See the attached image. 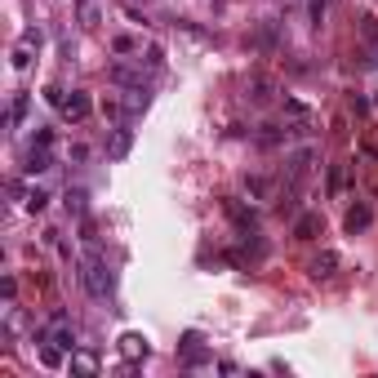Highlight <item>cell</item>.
<instances>
[{
	"label": "cell",
	"mask_w": 378,
	"mask_h": 378,
	"mask_svg": "<svg viewBox=\"0 0 378 378\" xmlns=\"http://www.w3.org/2000/svg\"><path fill=\"white\" fill-rule=\"evenodd\" d=\"M27 116V94H18V98H13V107H9V125H18Z\"/></svg>",
	"instance_id": "21"
},
{
	"label": "cell",
	"mask_w": 378,
	"mask_h": 378,
	"mask_svg": "<svg viewBox=\"0 0 378 378\" xmlns=\"http://www.w3.org/2000/svg\"><path fill=\"white\" fill-rule=\"evenodd\" d=\"M45 205H49V196H45L40 187H31V191H23V209H27V213H40Z\"/></svg>",
	"instance_id": "16"
},
{
	"label": "cell",
	"mask_w": 378,
	"mask_h": 378,
	"mask_svg": "<svg viewBox=\"0 0 378 378\" xmlns=\"http://www.w3.org/2000/svg\"><path fill=\"white\" fill-rule=\"evenodd\" d=\"M321 232H325V218H321L316 209H307V213L294 218V236H299V240H316Z\"/></svg>",
	"instance_id": "6"
},
{
	"label": "cell",
	"mask_w": 378,
	"mask_h": 378,
	"mask_svg": "<svg viewBox=\"0 0 378 378\" xmlns=\"http://www.w3.org/2000/svg\"><path fill=\"white\" fill-rule=\"evenodd\" d=\"M89 111H94V103H89V94H80V89H72L67 103H62V116H67V121H85Z\"/></svg>",
	"instance_id": "8"
},
{
	"label": "cell",
	"mask_w": 378,
	"mask_h": 378,
	"mask_svg": "<svg viewBox=\"0 0 378 378\" xmlns=\"http://www.w3.org/2000/svg\"><path fill=\"white\" fill-rule=\"evenodd\" d=\"M111 49H116V54H138L134 36H111Z\"/></svg>",
	"instance_id": "22"
},
{
	"label": "cell",
	"mask_w": 378,
	"mask_h": 378,
	"mask_svg": "<svg viewBox=\"0 0 378 378\" xmlns=\"http://www.w3.org/2000/svg\"><path fill=\"white\" fill-rule=\"evenodd\" d=\"M250 89H254V94H250L254 103H272V80H254Z\"/></svg>",
	"instance_id": "19"
},
{
	"label": "cell",
	"mask_w": 378,
	"mask_h": 378,
	"mask_svg": "<svg viewBox=\"0 0 378 378\" xmlns=\"http://www.w3.org/2000/svg\"><path fill=\"white\" fill-rule=\"evenodd\" d=\"M0 294H5V303H13V294H18V281H13V276H5V285H0Z\"/></svg>",
	"instance_id": "25"
},
{
	"label": "cell",
	"mask_w": 378,
	"mask_h": 378,
	"mask_svg": "<svg viewBox=\"0 0 378 378\" xmlns=\"http://www.w3.org/2000/svg\"><path fill=\"white\" fill-rule=\"evenodd\" d=\"M72 374H98V356H94V352H76V348H72Z\"/></svg>",
	"instance_id": "14"
},
{
	"label": "cell",
	"mask_w": 378,
	"mask_h": 378,
	"mask_svg": "<svg viewBox=\"0 0 378 378\" xmlns=\"http://www.w3.org/2000/svg\"><path fill=\"white\" fill-rule=\"evenodd\" d=\"M121 352H125V360H147V356H152V343H147L143 334H125Z\"/></svg>",
	"instance_id": "9"
},
{
	"label": "cell",
	"mask_w": 378,
	"mask_h": 378,
	"mask_svg": "<svg viewBox=\"0 0 378 378\" xmlns=\"http://www.w3.org/2000/svg\"><path fill=\"white\" fill-rule=\"evenodd\" d=\"M348 191V165H330V196Z\"/></svg>",
	"instance_id": "17"
},
{
	"label": "cell",
	"mask_w": 378,
	"mask_h": 378,
	"mask_svg": "<svg viewBox=\"0 0 378 378\" xmlns=\"http://www.w3.org/2000/svg\"><path fill=\"white\" fill-rule=\"evenodd\" d=\"M67 209H72V213H85V191H80V187L67 191Z\"/></svg>",
	"instance_id": "24"
},
{
	"label": "cell",
	"mask_w": 378,
	"mask_h": 378,
	"mask_svg": "<svg viewBox=\"0 0 378 378\" xmlns=\"http://www.w3.org/2000/svg\"><path fill=\"white\" fill-rule=\"evenodd\" d=\"M183 365L187 369H201V365H213V356L201 348V334H183Z\"/></svg>",
	"instance_id": "4"
},
{
	"label": "cell",
	"mask_w": 378,
	"mask_h": 378,
	"mask_svg": "<svg viewBox=\"0 0 378 378\" xmlns=\"http://www.w3.org/2000/svg\"><path fill=\"white\" fill-rule=\"evenodd\" d=\"M325 5H330V0H311V5H307V13H311V27H321V23H325Z\"/></svg>",
	"instance_id": "23"
},
{
	"label": "cell",
	"mask_w": 378,
	"mask_h": 378,
	"mask_svg": "<svg viewBox=\"0 0 378 378\" xmlns=\"http://www.w3.org/2000/svg\"><path fill=\"white\" fill-rule=\"evenodd\" d=\"M31 143H36V147H54V129H40V134L31 138Z\"/></svg>",
	"instance_id": "26"
},
{
	"label": "cell",
	"mask_w": 378,
	"mask_h": 378,
	"mask_svg": "<svg viewBox=\"0 0 378 378\" xmlns=\"http://www.w3.org/2000/svg\"><path fill=\"white\" fill-rule=\"evenodd\" d=\"M80 281H85V289L94 294V299H107V294L116 289V276H111L107 258L98 254V250H89V254H85V262H80Z\"/></svg>",
	"instance_id": "1"
},
{
	"label": "cell",
	"mask_w": 378,
	"mask_h": 378,
	"mask_svg": "<svg viewBox=\"0 0 378 378\" xmlns=\"http://www.w3.org/2000/svg\"><path fill=\"white\" fill-rule=\"evenodd\" d=\"M62 352H67V348H58V343H49V338H40V365H49V369H58V365H62Z\"/></svg>",
	"instance_id": "15"
},
{
	"label": "cell",
	"mask_w": 378,
	"mask_h": 378,
	"mask_svg": "<svg viewBox=\"0 0 378 378\" xmlns=\"http://www.w3.org/2000/svg\"><path fill=\"white\" fill-rule=\"evenodd\" d=\"M285 121H294V125H299V134H307V129H311V111L303 103H294V98H285Z\"/></svg>",
	"instance_id": "12"
},
{
	"label": "cell",
	"mask_w": 378,
	"mask_h": 378,
	"mask_svg": "<svg viewBox=\"0 0 378 378\" xmlns=\"http://www.w3.org/2000/svg\"><path fill=\"white\" fill-rule=\"evenodd\" d=\"M107 76L116 80L121 89H147V76H143V58H138V67H129V62H116V67H111Z\"/></svg>",
	"instance_id": "3"
},
{
	"label": "cell",
	"mask_w": 378,
	"mask_h": 378,
	"mask_svg": "<svg viewBox=\"0 0 378 378\" xmlns=\"http://www.w3.org/2000/svg\"><path fill=\"white\" fill-rule=\"evenodd\" d=\"M45 169H54V156H49V147H36V143H31V152H27V174H45Z\"/></svg>",
	"instance_id": "11"
},
{
	"label": "cell",
	"mask_w": 378,
	"mask_h": 378,
	"mask_svg": "<svg viewBox=\"0 0 378 378\" xmlns=\"http://www.w3.org/2000/svg\"><path fill=\"white\" fill-rule=\"evenodd\" d=\"M40 40H45V36H40V27H27L23 36L13 40V67H18V72H23V67H31V58L40 54Z\"/></svg>",
	"instance_id": "2"
},
{
	"label": "cell",
	"mask_w": 378,
	"mask_h": 378,
	"mask_svg": "<svg viewBox=\"0 0 378 378\" xmlns=\"http://www.w3.org/2000/svg\"><path fill=\"white\" fill-rule=\"evenodd\" d=\"M129 147H134V129H125V125H121L116 134H111V143H107V156H111V160H125V156H129Z\"/></svg>",
	"instance_id": "10"
},
{
	"label": "cell",
	"mask_w": 378,
	"mask_h": 378,
	"mask_svg": "<svg viewBox=\"0 0 378 378\" xmlns=\"http://www.w3.org/2000/svg\"><path fill=\"white\" fill-rule=\"evenodd\" d=\"M334 272H338V254H334V250H321L316 258L307 262V276H311V281H330Z\"/></svg>",
	"instance_id": "5"
},
{
	"label": "cell",
	"mask_w": 378,
	"mask_h": 378,
	"mask_svg": "<svg viewBox=\"0 0 378 378\" xmlns=\"http://www.w3.org/2000/svg\"><path fill=\"white\" fill-rule=\"evenodd\" d=\"M45 103L62 111V103H67V89H58V85H49V89H45Z\"/></svg>",
	"instance_id": "20"
},
{
	"label": "cell",
	"mask_w": 378,
	"mask_h": 378,
	"mask_svg": "<svg viewBox=\"0 0 378 378\" xmlns=\"http://www.w3.org/2000/svg\"><path fill=\"white\" fill-rule=\"evenodd\" d=\"M369 223H374V209L365 205V201H356L352 209H348V218H343V227L356 236V232H369Z\"/></svg>",
	"instance_id": "7"
},
{
	"label": "cell",
	"mask_w": 378,
	"mask_h": 378,
	"mask_svg": "<svg viewBox=\"0 0 378 378\" xmlns=\"http://www.w3.org/2000/svg\"><path fill=\"white\" fill-rule=\"evenodd\" d=\"M254 138H258V147H281V143L289 138V129H281V125H262Z\"/></svg>",
	"instance_id": "13"
},
{
	"label": "cell",
	"mask_w": 378,
	"mask_h": 378,
	"mask_svg": "<svg viewBox=\"0 0 378 378\" xmlns=\"http://www.w3.org/2000/svg\"><path fill=\"white\" fill-rule=\"evenodd\" d=\"M245 191H250L254 201H267V196H272V183H267V178H245Z\"/></svg>",
	"instance_id": "18"
}]
</instances>
